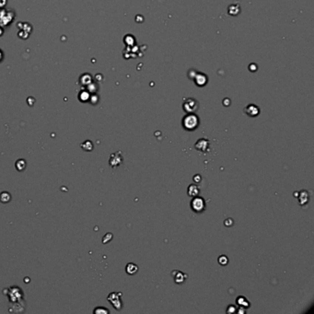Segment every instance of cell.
Here are the masks:
<instances>
[{"label":"cell","mask_w":314,"mask_h":314,"mask_svg":"<svg viewBox=\"0 0 314 314\" xmlns=\"http://www.w3.org/2000/svg\"><path fill=\"white\" fill-rule=\"evenodd\" d=\"M237 311V307L235 305H229L227 309V312L228 313H234Z\"/></svg>","instance_id":"obj_20"},{"label":"cell","mask_w":314,"mask_h":314,"mask_svg":"<svg viewBox=\"0 0 314 314\" xmlns=\"http://www.w3.org/2000/svg\"><path fill=\"white\" fill-rule=\"evenodd\" d=\"M236 301H237V304L239 306H241L242 308H245L246 309V308L250 307V303H249V301L247 300V298L245 297H242V296L238 297Z\"/></svg>","instance_id":"obj_11"},{"label":"cell","mask_w":314,"mask_h":314,"mask_svg":"<svg viewBox=\"0 0 314 314\" xmlns=\"http://www.w3.org/2000/svg\"><path fill=\"white\" fill-rule=\"evenodd\" d=\"M171 275H172L173 279H174V282H175L176 284H182V283H183L184 280H185L186 277H187L186 275H184L183 273H182V272H180V271H178V270L173 271V272L171 273Z\"/></svg>","instance_id":"obj_8"},{"label":"cell","mask_w":314,"mask_h":314,"mask_svg":"<svg viewBox=\"0 0 314 314\" xmlns=\"http://www.w3.org/2000/svg\"><path fill=\"white\" fill-rule=\"evenodd\" d=\"M217 261H218V263L221 264V265H227L228 263H229V259L225 255H221L220 257H218Z\"/></svg>","instance_id":"obj_18"},{"label":"cell","mask_w":314,"mask_h":314,"mask_svg":"<svg viewBox=\"0 0 314 314\" xmlns=\"http://www.w3.org/2000/svg\"><path fill=\"white\" fill-rule=\"evenodd\" d=\"M244 112L247 115H249L251 117H255L259 114L260 109L258 108V106L254 105V104H250V105H248L244 109Z\"/></svg>","instance_id":"obj_7"},{"label":"cell","mask_w":314,"mask_h":314,"mask_svg":"<svg viewBox=\"0 0 314 314\" xmlns=\"http://www.w3.org/2000/svg\"><path fill=\"white\" fill-rule=\"evenodd\" d=\"M183 126L187 131H192L199 125V118L193 113H188L183 119Z\"/></svg>","instance_id":"obj_1"},{"label":"cell","mask_w":314,"mask_h":314,"mask_svg":"<svg viewBox=\"0 0 314 314\" xmlns=\"http://www.w3.org/2000/svg\"><path fill=\"white\" fill-rule=\"evenodd\" d=\"M125 270H126V273L128 275H134L138 271V266L133 263H129L125 267Z\"/></svg>","instance_id":"obj_10"},{"label":"cell","mask_w":314,"mask_h":314,"mask_svg":"<svg viewBox=\"0 0 314 314\" xmlns=\"http://www.w3.org/2000/svg\"><path fill=\"white\" fill-rule=\"evenodd\" d=\"M26 165H27L26 161H25L24 159H19V160H17V162L15 163V166H16V169H17L19 171H24V170H25V168H26Z\"/></svg>","instance_id":"obj_13"},{"label":"cell","mask_w":314,"mask_h":314,"mask_svg":"<svg viewBox=\"0 0 314 314\" xmlns=\"http://www.w3.org/2000/svg\"><path fill=\"white\" fill-rule=\"evenodd\" d=\"M201 180H202V178H201V176L199 174H196L195 176H193V181L195 182L196 183H199L201 182Z\"/></svg>","instance_id":"obj_22"},{"label":"cell","mask_w":314,"mask_h":314,"mask_svg":"<svg viewBox=\"0 0 314 314\" xmlns=\"http://www.w3.org/2000/svg\"><path fill=\"white\" fill-rule=\"evenodd\" d=\"M123 162V156H122V152L121 151H117L115 153H112L111 155V159H110V165L112 168H116L117 166H119L120 164Z\"/></svg>","instance_id":"obj_5"},{"label":"cell","mask_w":314,"mask_h":314,"mask_svg":"<svg viewBox=\"0 0 314 314\" xmlns=\"http://www.w3.org/2000/svg\"><path fill=\"white\" fill-rule=\"evenodd\" d=\"M300 205H304L305 203L308 202L309 200V193L306 192V191H302L300 193Z\"/></svg>","instance_id":"obj_16"},{"label":"cell","mask_w":314,"mask_h":314,"mask_svg":"<svg viewBox=\"0 0 314 314\" xmlns=\"http://www.w3.org/2000/svg\"><path fill=\"white\" fill-rule=\"evenodd\" d=\"M94 313L95 314H108L109 313V310L105 308H102V307H98L94 309Z\"/></svg>","instance_id":"obj_17"},{"label":"cell","mask_w":314,"mask_h":314,"mask_svg":"<svg viewBox=\"0 0 314 314\" xmlns=\"http://www.w3.org/2000/svg\"><path fill=\"white\" fill-rule=\"evenodd\" d=\"M224 223H225V225L227 226V227H231L232 225H233V220L231 219V218H228L227 220H225V222H224Z\"/></svg>","instance_id":"obj_21"},{"label":"cell","mask_w":314,"mask_h":314,"mask_svg":"<svg viewBox=\"0 0 314 314\" xmlns=\"http://www.w3.org/2000/svg\"><path fill=\"white\" fill-rule=\"evenodd\" d=\"M199 194V187L195 184H191L188 187V195L191 197H195Z\"/></svg>","instance_id":"obj_9"},{"label":"cell","mask_w":314,"mask_h":314,"mask_svg":"<svg viewBox=\"0 0 314 314\" xmlns=\"http://www.w3.org/2000/svg\"><path fill=\"white\" fill-rule=\"evenodd\" d=\"M121 296H122V294L118 293V292H112L108 296V300L112 304L114 309H116L118 310H120L123 307V303L120 300Z\"/></svg>","instance_id":"obj_4"},{"label":"cell","mask_w":314,"mask_h":314,"mask_svg":"<svg viewBox=\"0 0 314 314\" xmlns=\"http://www.w3.org/2000/svg\"><path fill=\"white\" fill-rule=\"evenodd\" d=\"M112 233H107L105 236L103 237L102 242H103V243H107V242H109L112 240Z\"/></svg>","instance_id":"obj_19"},{"label":"cell","mask_w":314,"mask_h":314,"mask_svg":"<svg viewBox=\"0 0 314 314\" xmlns=\"http://www.w3.org/2000/svg\"><path fill=\"white\" fill-rule=\"evenodd\" d=\"M81 147L84 149L85 151H91L93 149V143L89 140H87L81 144Z\"/></svg>","instance_id":"obj_15"},{"label":"cell","mask_w":314,"mask_h":314,"mask_svg":"<svg viewBox=\"0 0 314 314\" xmlns=\"http://www.w3.org/2000/svg\"><path fill=\"white\" fill-rule=\"evenodd\" d=\"M11 200V195L10 193L8 192H3L0 193V202H2L4 204L9 202Z\"/></svg>","instance_id":"obj_14"},{"label":"cell","mask_w":314,"mask_h":314,"mask_svg":"<svg viewBox=\"0 0 314 314\" xmlns=\"http://www.w3.org/2000/svg\"><path fill=\"white\" fill-rule=\"evenodd\" d=\"M183 107V110L187 113H193L198 110L199 104H198L197 100H195L194 99H192V98H189V99L184 100Z\"/></svg>","instance_id":"obj_3"},{"label":"cell","mask_w":314,"mask_h":314,"mask_svg":"<svg viewBox=\"0 0 314 314\" xmlns=\"http://www.w3.org/2000/svg\"><path fill=\"white\" fill-rule=\"evenodd\" d=\"M191 208L192 211L196 213H202L205 209V200L200 196L192 197V200L191 201Z\"/></svg>","instance_id":"obj_2"},{"label":"cell","mask_w":314,"mask_h":314,"mask_svg":"<svg viewBox=\"0 0 314 314\" xmlns=\"http://www.w3.org/2000/svg\"><path fill=\"white\" fill-rule=\"evenodd\" d=\"M207 81V78L204 74H198L195 76V83L198 86H204Z\"/></svg>","instance_id":"obj_12"},{"label":"cell","mask_w":314,"mask_h":314,"mask_svg":"<svg viewBox=\"0 0 314 314\" xmlns=\"http://www.w3.org/2000/svg\"><path fill=\"white\" fill-rule=\"evenodd\" d=\"M194 147H195L197 150H200L202 152H205V151H207V149L209 147V141L205 138H201L195 143Z\"/></svg>","instance_id":"obj_6"}]
</instances>
